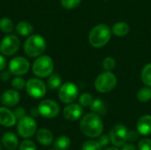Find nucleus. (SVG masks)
Wrapping results in <instances>:
<instances>
[{
  "mask_svg": "<svg viewBox=\"0 0 151 150\" xmlns=\"http://www.w3.org/2000/svg\"><path fill=\"white\" fill-rule=\"evenodd\" d=\"M14 29V25L12 19L9 18H2L0 19V30L5 34H10L13 31Z\"/></svg>",
  "mask_w": 151,
  "mask_h": 150,
  "instance_id": "24",
  "label": "nucleus"
},
{
  "mask_svg": "<svg viewBox=\"0 0 151 150\" xmlns=\"http://www.w3.org/2000/svg\"><path fill=\"white\" fill-rule=\"evenodd\" d=\"M142 82L148 86V87H150L151 88V63L150 64H148L146 65L142 71Z\"/></svg>",
  "mask_w": 151,
  "mask_h": 150,
  "instance_id": "26",
  "label": "nucleus"
},
{
  "mask_svg": "<svg viewBox=\"0 0 151 150\" xmlns=\"http://www.w3.org/2000/svg\"><path fill=\"white\" fill-rule=\"evenodd\" d=\"M94 99H93L92 95L87 92L81 94V96L79 97V104L81 105L82 107H90Z\"/></svg>",
  "mask_w": 151,
  "mask_h": 150,
  "instance_id": "27",
  "label": "nucleus"
},
{
  "mask_svg": "<svg viewBox=\"0 0 151 150\" xmlns=\"http://www.w3.org/2000/svg\"><path fill=\"white\" fill-rule=\"evenodd\" d=\"M105 150H119V149L117 147H110V148H107Z\"/></svg>",
  "mask_w": 151,
  "mask_h": 150,
  "instance_id": "41",
  "label": "nucleus"
},
{
  "mask_svg": "<svg viewBox=\"0 0 151 150\" xmlns=\"http://www.w3.org/2000/svg\"><path fill=\"white\" fill-rule=\"evenodd\" d=\"M137 131L142 135H150L151 134V116L144 115L141 117L136 124Z\"/></svg>",
  "mask_w": 151,
  "mask_h": 150,
  "instance_id": "16",
  "label": "nucleus"
},
{
  "mask_svg": "<svg viewBox=\"0 0 151 150\" xmlns=\"http://www.w3.org/2000/svg\"><path fill=\"white\" fill-rule=\"evenodd\" d=\"M8 68L12 74L15 76H21L28 72L30 63L24 57H15L10 60Z\"/></svg>",
  "mask_w": 151,
  "mask_h": 150,
  "instance_id": "12",
  "label": "nucleus"
},
{
  "mask_svg": "<svg viewBox=\"0 0 151 150\" xmlns=\"http://www.w3.org/2000/svg\"><path fill=\"white\" fill-rule=\"evenodd\" d=\"M98 143L101 145L102 148H104V147H107L108 144L110 143L111 141V139H110V136H107V135H100L99 136V139H98Z\"/></svg>",
  "mask_w": 151,
  "mask_h": 150,
  "instance_id": "34",
  "label": "nucleus"
},
{
  "mask_svg": "<svg viewBox=\"0 0 151 150\" xmlns=\"http://www.w3.org/2000/svg\"><path fill=\"white\" fill-rule=\"evenodd\" d=\"M13 111L6 107H0V125L5 127H12L17 123Z\"/></svg>",
  "mask_w": 151,
  "mask_h": 150,
  "instance_id": "15",
  "label": "nucleus"
},
{
  "mask_svg": "<svg viewBox=\"0 0 151 150\" xmlns=\"http://www.w3.org/2000/svg\"><path fill=\"white\" fill-rule=\"evenodd\" d=\"M111 36V28L105 24H99L91 29L88 35V42L93 47L101 48L109 42Z\"/></svg>",
  "mask_w": 151,
  "mask_h": 150,
  "instance_id": "3",
  "label": "nucleus"
},
{
  "mask_svg": "<svg viewBox=\"0 0 151 150\" xmlns=\"http://www.w3.org/2000/svg\"><path fill=\"white\" fill-rule=\"evenodd\" d=\"M121 150H137L136 147L133 144H127L126 143L125 145L122 146V149Z\"/></svg>",
  "mask_w": 151,
  "mask_h": 150,
  "instance_id": "39",
  "label": "nucleus"
},
{
  "mask_svg": "<svg viewBox=\"0 0 151 150\" xmlns=\"http://www.w3.org/2000/svg\"><path fill=\"white\" fill-rule=\"evenodd\" d=\"M15 30L19 35H20L22 37H26V36H29L33 34L34 27L27 21H19L16 25Z\"/></svg>",
  "mask_w": 151,
  "mask_h": 150,
  "instance_id": "19",
  "label": "nucleus"
},
{
  "mask_svg": "<svg viewBox=\"0 0 151 150\" xmlns=\"http://www.w3.org/2000/svg\"><path fill=\"white\" fill-rule=\"evenodd\" d=\"M81 131L88 138H97L104 131V124L99 115L92 112L85 115L80 123Z\"/></svg>",
  "mask_w": 151,
  "mask_h": 150,
  "instance_id": "1",
  "label": "nucleus"
},
{
  "mask_svg": "<svg viewBox=\"0 0 151 150\" xmlns=\"http://www.w3.org/2000/svg\"><path fill=\"white\" fill-rule=\"evenodd\" d=\"M81 0H60L61 5L66 10H73L79 6Z\"/></svg>",
  "mask_w": 151,
  "mask_h": 150,
  "instance_id": "31",
  "label": "nucleus"
},
{
  "mask_svg": "<svg viewBox=\"0 0 151 150\" xmlns=\"http://www.w3.org/2000/svg\"><path fill=\"white\" fill-rule=\"evenodd\" d=\"M11 76H12V73H11L10 71H4V70L1 71L0 79H1L2 81H4V82L8 81L11 79Z\"/></svg>",
  "mask_w": 151,
  "mask_h": 150,
  "instance_id": "37",
  "label": "nucleus"
},
{
  "mask_svg": "<svg viewBox=\"0 0 151 150\" xmlns=\"http://www.w3.org/2000/svg\"><path fill=\"white\" fill-rule=\"evenodd\" d=\"M19 48L20 40L15 34H8L4 36L0 42V52L6 57L14 55Z\"/></svg>",
  "mask_w": 151,
  "mask_h": 150,
  "instance_id": "7",
  "label": "nucleus"
},
{
  "mask_svg": "<svg viewBox=\"0 0 151 150\" xmlns=\"http://www.w3.org/2000/svg\"><path fill=\"white\" fill-rule=\"evenodd\" d=\"M0 150H2V145H1V143H0Z\"/></svg>",
  "mask_w": 151,
  "mask_h": 150,
  "instance_id": "42",
  "label": "nucleus"
},
{
  "mask_svg": "<svg viewBox=\"0 0 151 150\" xmlns=\"http://www.w3.org/2000/svg\"><path fill=\"white\" fill-rule=\"evenodd\" d=\"M116 66V61L111 57H107L103 61V67L105 71L111 72L112 71Z\"/></svg>",
  "mask_w": 151,
  "mask_h": 150,
  "instance_id": "32",
  "label": "nucleus"
},
{
  "mask_svg": "<svg viewBox=\"0 0 151 150\" xmlns=\"http://www.w3.org/2000/svg\"><path fill=\"white\" fill-rule=\"evenodd\" d=\"M49 150H57V149H49Z\"/></svg>",
  "mask_w": 151,
  "mask_h": 150,
  "instance_id": "43",
  "label": "nucleus"
},
{
  "mask_svg": "<svg viewBox=\"0 0 151 150\" xmlns=\"http://www.w3.org/2000/svg\"><path fill=\"white\" fill-rule=\"evenodd\" d=\"M13 113H14V115H15L17 120H19V119H20L21 118H23L24 116H26V111H25V109L22 108V107H18V108H16V109L14 110Z\"/></svg>",
  "mask_w": 151,
  "mask_h": 150,
  "instance_id": "36",
  "label": "nucleus"
},
{
  "mask_svg": "<svg viewBox=\"0 0 151 150\" xmlns=\"http://www.w3.org/2000/svg\"><path fill=\"white\" fill-rule=\"evenodd\" d=\"M81 150H102V147L98 143V141L90 140V141H86L83 143Z\"/></svg>",
  "mask_w": 151,
  "mask_h": 150,
  "instance_id": "30",
  "label": "nucleus"
},
{
  "mask_svg": "<svg viewBox=\"0 0 151 150\" xmlns=\"http://www.w3.org/2000/svg\"><path fill=\"white\" fill-rule=\"evenodd\" d=\"M70 144H71V141L69 137L65 135H61L55 140L53 143V147L57 150H66L69 148Z\"/></svg>",
  "mask_w": 151,
  "mask_h": 150,
  "instance_id": "22",
  "label": "nucleus"
},
{
  "mask_svg": "<svg viewBox=\"0 0 151 150\" xmlns=\"http://www.w3.org/2000/svg\"><path fill=\"white\" fill-rule=\"evenodd\" d=\"M138 139H139V133H138V131L132 130V131H129L128 132L127 141L134 142V141H136Z\"/></svg>",
  "mask_w": 151,
  "mask_h": 150,
  "instance_id": "35",
  "label": "nucleus"
},
{
  "mask_svg": "<svg viewBox=\"0 0 151 150\" xmlns=\"http://www.w3.org/2000/svg\"><path fill=\"white\" fill-rule=\"evenodd\" d=\"M1 103L5 107H13L20 101V95L18 90L8 89L4 91L1 95Z\"/></svg>",
  "mask_w": 151,
  "mask_h": 150,
  "instance_id": "14",
  "label": "nucleus"
},
{
  "mask_svg": "<svg viewBox=\"0 0 151 150\" xmlns=\"http://www.w3.org/2000/svg\"><path fill=\"white\" fill-rule=\"evenodd\" d=\"M138 149L139 150H151V140L148 138H144L139 141L138 142Z\"/></svg>",
  "mask_w": 151,
  "mask_h": 150,
  "instance_id": "33",
  "label": "nucleus"
},
{
  "mask_svg": "<svg viewBox=\"0 0 151 150\" xmlns=\"http://www.w3.org/2000/svg\"><path fill=\"white\" fill-rule=\"evenodd\" d=\"M2 145L7 150H15L19 147V139L12 132H6L2 136Z\"/></svg>",
  "mask_w": 151,
  "mask_h": 150,
  "instance_id": "17",
  "label": "nucleus"
},
{
  "mask_svg": "<svg viewBox=\"0 0 151 150\" xmlns=\"http://www.w3.org/2000/svg\"><path fill=\"white\" fill-rule=\"evenodd\" d=\"M90 110L92 112L99 115V116H104L106 113V106L104 101L101 99H95L90 105Z\"/></svg>",
  "mask_w": 151,
  "mask_h": 150,
  "instance_id": "21",
  "label": "nucleus"
},
{
  "mask_svg": "<svg viewBox=\"0 0 151 150\" xmlns=\"http://www.w3.org/2000/svg\"><path fill=\"white\" fill-rule=\"evenodd\" d=\"M37 131V124L31 116H24L17 122V132L19 135L24 139L33 137Z\"/></svg>",
  "mask_w": 151,
  "mask_h": 150,
  "instance_id": "5",
  "label": "nucleus"
},
{
  "mask_svg": "<svg viewBox=\"0 0 151 150\" xmlns=\"http://www.w3.org/2000/svg\"><path fill=\"white\" fill-rule=\"evenodd\" d=\"M26 91L27 95L34 99L42 98L47 91L45 83L40 79H29L26 83Z\"/></svg>",
  "mask_w": 151,
  "mask_h": 150,
  "instance_id": "9",
  "label": "nucleus"
},
{
  "mask_svg": "<svg viewBox=\"0 0 151 150\" xmlns=\"http://www.w3.org/2000/svg\"><path fill=\"white\" fill-rule=\"evenodd\" d=\"M137 99L142 103H147L151 99V88H142L136 95Z\"/></svg>",
  "mask_w": 151,
  "mask_h": 150,
  "instance_id": "25",
  "label": "nucleus"
},
{
  "mask_svg": "<svg viewBox=\"0 0 151 150\" xmlns=\"http://www.w3.org/2000/svg\"><path fill=\"white\" fill-rule=\"evenodd\" d=\"M46 41L40 34L29 35L24 42L23 50L25 54L29 57H37L45 51Z\"/></svg>",
  "mask_w": 151,
  "mask_h": 150,
  "instance_id": "2",
  "label": "nucleus"
},
{
  "mask_svg": "<svg viewBox=\"0 0 151 150\" xmlns=\"http://www.w3.org/2000/svg\"><path fill=\"white\" fill-rule=\"evenodd\" d=\"M7 65V61H6V58L4 57V56L2 54H0V72L4 70L5 67Z\"/></svg>",
  "mask_w": 151,
  "mask_h": 150,
  "instance_id": "38",
  "label": "nucleus"
},
{
  "mask_svg": "<svg viewBox=\"0 0 151 150\" xmlns=\"http://www.w3.org/2000/svg\"><path fill=\"white\" fill-rule=\"evenodd\" d=\"M83 114L82 106L77 103H69L63 110V116L66 120L76 121L81 118Z\"/></svg>",
  "mask_w": 151,
  "mask_h": 150,
  "instance_id": "13",
  "label": "nucleus"
},
{
  "mask_svg": "<svg viewBox=\"0 0 151 150\" xmlns=\"http://www.w3.org/2000/svg\"><path fill=\"white\" fill-rule=\"evenodd\" d=\"M19 150H37V148L33 141L25 139L19 144Z\"/></svg>",
  "mask_w": 151,
  "mask_h": 150,
  "instance_id": "29",
  "label": "nucleus"
},
{
  "mask_svg": "<svg viewBox=\"0 0 151 150\" xmlns=\"http://www.w3.org/2000/svg\"><path fill=\"white\" fill-rule=\"evenodd\" d=\"M37 109L40 115L45 118H54L59 114L60 111L59 105L51 99L42 100L38 104Z\"/></svg>",
  "mask_w": 151,
  "mask_h": 150,
  "instance_id": "11",
  "label": "nucleus"
},
{
  "mask_svg": "<svg viewBox=\"0 0 151 150\" xmlns=\"http://www.w3.org/2000/svg\"><path fill=\"white\" fill-rule=\"evenodd\" d=\"M128 129L126 126L122 124L115 125L111 127L110 131V139L113 146L120 148L127 142Z\"/></svg>",
  "mask_w": 151,
  "mask_h": 150,
  "instance_id": "8",
  "label": "nucleus"
},
{
  "mask_svg": "<svg viewBox=\"0 0 151 150\" xmlns=\"http://www.w3.org/2000/svg\"><path fill=\"white\" fill-rule=\"evenodd\" d=\"M54 70V63L50 56L41 55L35 58L32 65V72L37 78H47Z\"/></svg>",
  "mask_w": 151,
  "mask_h": 150,
  "instance_id": "4",
  "label": "nucleus"
},
{
  "mask_svg": "<svg viewBox=\"0 0 151 150\" xmlns=\"http://www.w3.org/2000/svg\"><path fill=\"white\" fill-rule=\"evenodd\" d=\"M62 85V80L61 77L58 74H51L49 76V79L47 80V86L49 87L50 89L55 90L60 88Z\"/></svg>",
  "mask_w": 151,
  "mask_h": 150,
  "instance_id": "23",
  "label": "nucleus"
},
{
  "mask_svg": "<svg viewBox=\"0 0 151 150\" xmlns=\"http://www.w3.org/2000/svg\"><path fill=\"white\" fill-rule=\"evenodd\" d=\"M78 88L73 82H66L60 86L58 91V98L64 103H72L78 96Z\"/></svg>",
  "mask_w": 151,
  "mask_h": 150,
  "instance_id": "10",
  "label": "nucleus"
},
{
  "mask_svg": "<svg viewBox=\"0 0 151 150\" xmlns=\"http://www.w3.org/2000/svg\"><path fill=\"white\" fill-rule=\"evenodd\" d=\"M117 85V78L111 72H102L96 79L95 88L100 93H108L114 89Z\"/></svg>",
  "mask_w": 151,
  "mask_h": 150,
  "instance_id": "6",
  "label": "nucleus"
},
{
  "mask_svg": "<svg viewBox=\"0 0 151 150\" xmlns=\"http://www.w3.org/2000/svg\"><path fill=\"white\" fill-rule=\"evenodd\" d=\"M30 113H31V117H33V118H36L37 116L40 115V113L38 111V109H32Z\"/></svg>",
  "mask_w": 151,
  "mask_h": 150,
  "instance_id": "40",
  "label": "nucleus"
},
{
  "mask_svg": "<svg viewBox=\"0 0 151 150\" xmlns=\"http://www.w3.org/2000/svg\"><path fill=\"white\" fill-rule=\"evenodd\" d=\"M26 83H27V81L23 78H21L20 76H16L15 78H13L12 80V82H11L12 88L15 89V90H18V91L22 90L23 88H26Z\"/></svg>",
  "mask_w": 151,
  "mask_h": 150,
  "instance_id": "28",
  "label": "nucleus"
},
{
  "mask_svg": "<svg viewBox=\"0 0 151 150\" xmlns=\"http://www.w3.org/2000/svg\"><path fill=\"white\" fill-rule=\"evenodd\" d=\"M130 27L127 23L124 21H119L113 25V27L111 29L112 33L118 36V37H123L126 36L129 33Z\"/></svg>",
  "mask_w": 151,
  "mask_h": 150,
  "instance_id": "20",
  "label": "nucleus"
},
{
  "mask_svg": "<svg viewBox=\"0 0 151 150\" xmlns=\"http://www.w3.org/2000/svg\"><path fill=\"white\" fill-rule=\"evenodd\" d=\"M36 139L40 144L44 147H48L52 144L54 141V136L50 130L47 128H41L36 131Z\"/></svg>",
  "mask_w": 151,
  "mask_h": 150,
  "instance_id": "18",
  "label": "nucleus"
}]
</instances>
